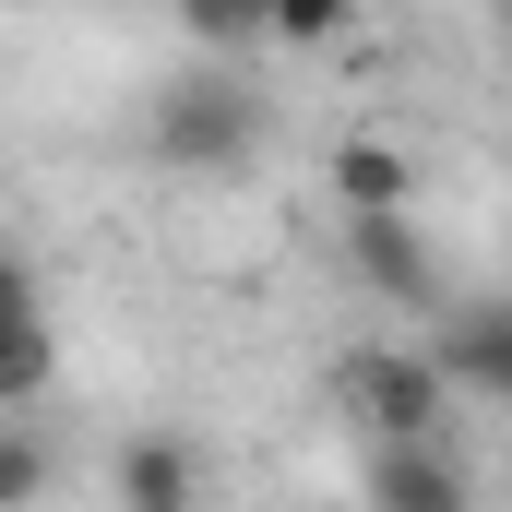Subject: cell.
Segmentation results:
<instances>
[{"label": "cell", "instance_id": "obj_1", "mask_svg": "<svg viewBox=\"0 0 512 512\" xmlns=\"http://www.w3.org/2000/svg\"><path fill=\"white\" fill-rule=\"evenodd\" d=\"M262 96L239 72H179V84H155V108H143V155L155 167H191V179H227V167H251L262 155Z\"/></svg>", "mask_w": 512, "mask_h": 512}, {"label": "cell", "instance_id": "obj_2", "mask_svg": "<svg viewBox=\"0 0 512 512\" xmlns=\"http://www.w3.org/2000/svg\"><path fill=\"white\" fill-rule=\"evenodd\" d=\"M334 393H346V417H358L370 441H405V429H453V405H465V393H453V370H441L429 346H358Z\"/></svg>", "mask_w": 512, "mask_h": 512}, {"label": "cell", "instance_id": "obj_5", "mask_svg": "<svg viewBox=\"0 0 512 512\" xmlns=\"http://www.w3.org/2000/svg\"><path fill=\"white\" fill-rule=\"evenodd\" d=\"M48 382H60V322H48V286H36V262L0 239V405H36Z\"/></svg>", "mask_w": 512, "mask_h": 512}, {"label": "cell", "instance_id": "obj_4", "mask_svg": "<svg viewBox=\"0 0 512 512\" xmlns=\"http://www.w3.org/2000/svg\"><path fill=\"white\" fill-rule=\"evenodd\" d=\"M358 489H370L382 512H465V501H477V465H465L441 429H405V441H370Z\"/></svg>", "mask_w": 512, "mask_h": 512}, {"label": "cell", "instance_id": "obj_7", "mask_svg": "<svg viewBox=\"0 0 512 512\" xmlns=\"http://www.w3.org/2000/svg\"><path fill=\"white\" fill-rule=\"evenodd\" d=\"M429 358L453 370V393H477V405H512V298H489V310H453V322L429 334Z\"/></svg>", "mask_w": 512, "mask_h": 512}, {"label": "cell", "instance_id": "obj_6", "mask_svg": "<svg viewBox=\"0 0 512 512\" xmlns=\"http://www.w3.org/2000/svg\"><path fill=\"white\" fill-rule=\"evenodd\" d=\"M215 489V465H203V441H179V429H131L120 465H108V501L120 512H191Z\"/></svg>", "mask_w": 512, "mask_h": 512}, {"label": "cell", "instance_id": "obj_10", "mask_svg": "<svg viewBox=\"0 0 512 512\" xmlns=\"http://www.w3.org/2000/svg\"><path fill=\"white\" fill-rule=\"evenodd\" d=\"M48 489V441L24 429V405H0V501H36Z\"/></svg>", "mask_w": 512, "mask_h": 512}, {"label": "cell", "instance_id": "obj_3", "mask_svg": "<svg viewBox=\"0 0 512 512\" xmlns=\"http://www.w3.org/2000/svg\"><path fill=\"white\" fill-rule=\"evenodd\" d=\"M346 274H358L382 310H441V262H429V239H417V203L346 215Z\"/></svg>", "mask_w": 512, "mask_h": 512}, {"label": "cell", "instance_id": "obj_9", "mask_svg": "<svg viewBox=\"0 0 512 512\" xmlns=\"http://www.w3.org/2000/svg\"><path fill=\"white\" fill-rule=\"evenodd\" d=\"M358 24V0H262V36L274 48H334Z\"/></svg>", "mask_w": 512, "mask_h": 512}, {"label": "cell", "instance_id": "obj_11", "mask_svg": "<svg viewBox=\"0 0 512 512\" xmlns=\"http://www.w3.org/2000/svg\"><path fill=\"white\" fill-rule=\"evenodd\" d=\"M179 24H191L203 48H251V36H262V0H179Z\"/></svg>", "mask_w": 512, "mask_h": 512}, {"label": "cell", "instance_id": "obj_8", "mask_svg": "<svg viewBox=\"0 0 512 512\" xmlns=\"http://www.w3.org/2000/svg\"><path fill=\"white\" fill-rule=\"evenodd\" d=\"M382 203H417V167L393 131H346L334 143V215H382Z\"/></svg>", "mask_w": 512, "mask_h": 512}]
</instances>
